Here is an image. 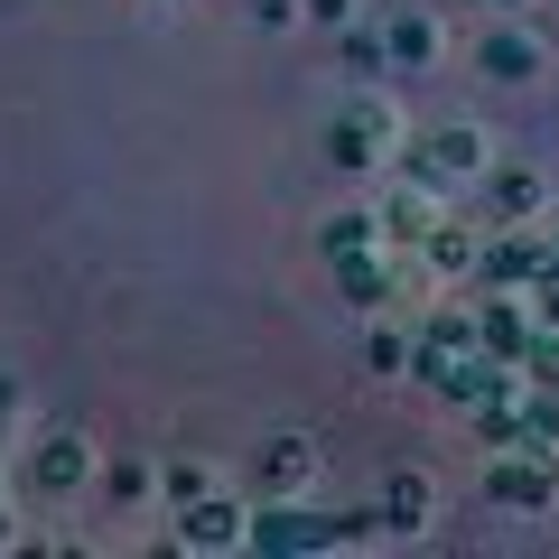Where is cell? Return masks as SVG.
<instances>
[{
    "label": "cell",
    "mask_w": 559,
    "mask_h": 559,
    "mask_svg": "<svg viewBox=\"0 0 559 559\" xmlns=\"http://www.w3.org/2000/svg\"><path fill=\"white\" fill-rule=\"evenodd\" d=\"M28 476H38V495H75V485H94L103 466H94V448H84V439H47L38 457H28Z\"/></svg>",
    "instance_id": "obj_11"
},
{
    "label": "cell",
    "mask_w": 559,
    "mask_h": 559,
    "mask_svg": "<svg viewBox=\"0 0 559 559\" xmlns=\"http://www.w3.org/2000/svg\"><path fill=\"white\" fill-rule=\"evenodd\" d=\"M364 532H382V513H308V503L271 495L252 513V540H242V550H345V540H364Z\"/></svg>",
    "instance_id": "obj_1"
},
{
    "label": "cell",
    "mask_w": 559,
    "mask_h": 559,
    "mask_svg": "<svg viewBox=\"0 0 559 559\" xmlns=\"http://www.w3.org/2000/svg\"><path fill=\"white\" fill-rule=\"evenodd\" d=\"M10 540H20V532H10V513H0V550H10Z\"/></svg>",
    "instance_id": "obj_26"
},
{
    "label": "cell",
    "mask_w": 559,
    "mask_h": 559,
    "mask_svg": "<svg viewBox=\"0 0 559 559\" xmlns=\"http://www.w3.org/2000/svg\"><path fill=\"white\" fill-rule=\"evenodd\" d=\"M103 495H121V503L150 495V466H140V457H112V466H103Z\"/></svg>",
    "instance_id": "obj_18"
},
{
    "label": "cell",
    "mask_w": 559,
    "mask_h": 559,
    "mask_svg": "<svg viewBox=\"0 0 559 559\" xmlns=\"http://www.w3.org/2000/svg\"><path fill=\"white\" fill-rule=\"evenodd\" d=\"M485 131H466V121H448V131H429V140H411V168L401 178H419V187H466V178H485Z\"/></svg>",
    "instance_id": "obj_3"
},
{
    "label": "cell",
    "mask_w": 559,
    "mask_h": 559,
    "mask_svg": "<svg viewBox=\"0 0 559 559\" xmlns=\"http://www.w3.org/2000/svg\"><path fill=\"white\" fill-rule=\"evenodd\" d=\"M364 355H373V373H401V364H411V345H401V336H392V326H382V336H373V345H364Z\"/></svg>",
    "instance_id": "obj_22"
},
{
    "label": "cell",
    "mask_w": 559,
    "mask_h": 559,
    "mask_svg": "<svg viewBox=\"0 0 559 559\" xmlns=\"http://www.w3.org/2000/svg\"><path fill=\"white\" fill-rule=\"evenodd\" d=\"M10 419H20V392H10V382H0V439H10Z\"/></svg>",
    "instance_id": "obj_25"
},
{
    "label": "cell",
    "mask_w": 559,
    "mask_h": 559,
    "mask_svg": "<svg viewBox=\"0 0 559 559\" xmlns=\"http://www.w3.org/2000/svg\"><path fill=\"white\" fill-rule=\"evenodd\" d=\"M540 271H550V224H503V234L476 252V289H513L522 299Z\"/></svg>",
    "instance_id": "obj_2"
},
{
    "label": "cell",
    "mask_w": 559,
    "mask_h": 559,
    "mask_svg": "<svg viewBox=\"0 0 559 559\" xmlns=\"http://www.w3.org/2000/svg\"><path fill=\"white\" fill-rule=\"evenodd\" d=\"M242 540H252V513L224 503L215 485H205L197 503H178V550H242Z\"/></svg>",
    "instance_id": "obj_6"
},
{
    "label": "cell",
    "mask_w": 559,
    "mask_h": 559,
    "mask_svg": "<svg viewBox=\"0 0 559 559\" xmlns=\"http://www.w3.org/2000/svg\"><path fill=\"white\" fill-rule=\"evenodd\" d=\"M252 20H271V28H280V20H299V0H252Z\"/></svg>",
    "instance_id": "obj_24"
},
{
    "label": "cell",
    "mask_w": 559,
    "mask_h": 559,
    "mask_svg": "<svg viewBox=\"0 0 559 559\" xmlns=\"http://www.w3.org/2000/svg\"><path fill=\"white\" fill-rule=\"evenodd\" d=\"M299 10H308L318 28H345V20H355V0H299Z\"/></svg>",
    "instance_id": "obj_23"
},
{
    "label": "cell",
    "mask_w": 559,
    "mask_h": 559,
    "mask_svg": "<svg viewBox=\"0 0 559 559\" xmlns=\"http://www.w3.org/2000/svg\"><path fill=\"white\" fill-rule=\"evenodd\" d=\"M382 47H392L401 66H429V57H439V20H419V10H401V20L382 28Z\"/></svg>",
    "instance_id": "obj_14"
},
{
    "label": "cell",
    "mask_w": 559,
    "mask_h": 559,
    "mask_svg": "<svg viewBox=\"0 0 559 559\" xmlns=\"http://www.w3.org/2000/svg\"><path fill=\"white\" fill-rule=\"evenodd\" d=\"M540 224H550V252H559V215H540Z\"/></svg>",
    "instance_id": "obj_27"
},
{
    "label": "cell",
    "mask_w": 559,
    "mask_h": 559,
    "mask_svg": "<svg viewBox=\"0 0 559 559\" xmlns=\"http://www.w3.org/2000/svg\"><path fill=\"white\" fill-rule=\"evenodd\" d=\"M532 308H513V289H476V345L495 364H522V345H532Z\"/></svg>",
    "instance_id": "obj_8"
},
{
    "label": "cell",
    "mask_w": 559,
    "mask_h": 559,
    "mask_svg": "<svg viewBox=\"0 0 559 559\" xmlns=\"http://www.w3.org/2000/svg\"><path fill=\"white\" fill-rule=\"evenodd\" d=\"M382 57H392V47H382V38H364V28L345 38V66H355V75H382Z\"/></svg>",
    "instance_id": "obj_21"
},
{
    "label": "cell",
    "mask_w": 559,
    "mask_h": 559,
    "mask_svg": "<svg viewBox=\"0 0 559 559\" xmlns=\"http://www.w3.org/2000/svg\"><path fill=\"white\" fill-rule=\"evenodd\" d=\"M392 150H401V131H392V112H382L373 94L345 103V112L326 121V159H336V168H382Z\"/></svg>",
    "instance_id": "obj_4"
},
{
    "label": "cell",
    "mask_w": 559,
    "mask_h": 559,
    "mask_svg": "<svg viewBox=\"0 0 559 559\" xmlns=\"http://www.w3.org/2000/svg\"><path fill=\"white\" fill-rule=\"evenodd\" d=\"M476 252H485V242L466 234V224H448V215L419 234V261H429V271H476Z\"/></svg>",
    "instance_id": "obj_13"
},
{
    "label": "cell",
    "mask_w": 559,
    "mask_h": 559,
    "mask_svg": "<svg viewBox=\"0 0 559 559\" xmlns=\"http://www.w3.org/2000/svg\"><path fill=\"white\" fill-rule=\"evenodd\" d=\"M419 522H429V485L392 476V495H382V532H419Z\"/></svg>",
    "instance_id": "obj_15"
},
{
    "label": "cell",
    "mask_w": 559,
    "mask_h": 559,
    "mask_svg": "<svg viewBox=\"0 0 559 559\" xmlns=\"http://www.w3.org/2000/svg\"><path fill=\"white\" fill-rule=\"evenodd\" d=\"M522 299H532V318H540V326H559V252H550V271H540Z\"/></svg>",
    "instance_id": "obj_20"
},
{
    "label": "cell",
    "mask_w": 559,
    "mask_h": 559,
    "mask_svg": "<svg viewBox=\"0 0 559 559\" xmlns=\"http://www.w3.org/2000/svg\"><path fill=\"white\" fill-rule=\"evenodd\" d=\"M382 242H392V252H401V242H411V252H419V234H429V224H439V187H419V178H401V197L392 205H382Z\"/></svg>",
    "instance_id": "obj_10"
},
{
    "label": "cell",
    "mask_w": 559,
    "mask_h": 559,
    "mask_svg": "<svg viewBox=\"0 0 559 559\" xmlns=\"http://www.w3.org/2000/svg\"><path fill=\"white\" fill-rule=\"evenodd\" d=\"M159 485H168V503H197V495H205V485H215V476H205V466H197V457H178V466H168V476H159Z\"/></svg>",
    "instance_id": "obj_19"
},
{
    "label": "cell",
    "mask_w": 559,
    "mask_h": 559,
    "mask_svg": "<svg viewBox=\"0 0 559 559\" xmlns=\"http://www.w3.org/2000/svg\"><path fill=\"white\" fill-rule=\"evenodd\" d=\"M252 485H261V503H271V495H299V485H308V448L299 439H271L252 457Z\"/></svg>",
    "instance_id": "obj_12"
},
{
    "label": "cell",
    "mask_w": 559,
    "mask_h": 559,
    "mask_svg": "<svg viewBox=\"0 0 559 559\" xmlns=\"http://www.w3.org/2000/svg\"><path fill=\"white\" fill-rule=\"evenodd\" d=\"M522 382L559 392V326H532V345H522Z\"/></svg>",
    "instance_id": "obj_17"
},
{
    "label": "cell",
    "mask_w": 559,
    "mask_h": 559,
    "mask_svg": "<svg viewBox=\"0 0 559 559\" xmlns=\"http://www.w3.org/2000/svg\"><path fill=\"white\" fill-rule=\"evenodd\" d=\"M485 224H540V215H550V187H540L532 178V168H495V159H485Z\"/></svg>",
    "instance_id": "obj_7"
},
{
    "label": "cell",
    "mask_w": 559,
    "mask_h": 559,
    "mask_svg": "<svg viewBox=\"0 0 559 559\" xmlns=\"http://www.w3.org/2000/svg\"><path fill=\"white\" fill-rule=\"evenodd\" d=\"M485 495H495V503H522V513H540V503H559V457H550V448H495Z\"/></svg>",
    "instance_id": "obj_5"
},
{
    "label": "cell",
    "mask_w": 559,
    "mask_h": 559,
    "mask_svg": "<svg viewBox=\"0 0 559 559\" xmlns=\"http://www.w3.org/2000/svg\"><path fill=\"white\" fill-rule=\"evenodd\" d=\"M495 10H522V0H495Z\"/></svg>",
    "instance_id": "obj_28"
},
{
    "label": "cell",
    "mask_w": 559,
    "mask_h": 559,
    "mask_svg": "<svg viewBox=\"0 0 559 559\" xmlns=\"http://www.w3.org/2000/svg\"><path fill=\"white\" fill-rule=\"evenodd\" d=\"M318 242H326V261H345V252H373L382 224H373V215H326V234H318Z\"/></svg>",
    "instance_id": "obj_16"
},
{
    "label": "cell",
    "mask_w": 559,
    "mask_h": 559,
    "mask_svg": "<svg viewBox=\"0 0 559 559\" xmlns=\"http://www.w3.org/2000/svg\"><path fill=\"white\" fill-rule=\"evenodd\" d=\"M476 75H495V84H532V75H540V38H532V28H513V20L476 28Z\"/></svg>",
    "instance_id": "obj_9"
}]
</instances>
